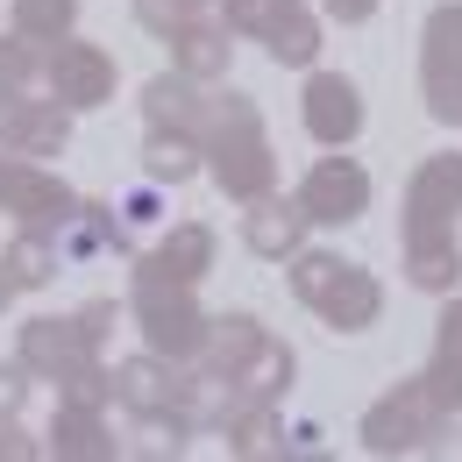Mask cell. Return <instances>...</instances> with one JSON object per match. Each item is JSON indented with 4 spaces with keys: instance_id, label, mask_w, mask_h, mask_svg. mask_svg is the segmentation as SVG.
I'll use <instances>...</instances> for the list:
<instances>
[{
    "instance_id": "obj_32",
    "label": "cell",
    "mask_w": 462,
    "mask_h": 462,
    "mask_svg": "<svg viewBox=\"0 0 462 462\" xmlns=\"http://www.w3.org/2000/svg\"><path fill=\"white\" fill-rule=\"evenodd\" d=\"M22 405H29V363L14 356L0 363V420H22Z\"/></svg>"
},
{
    "instance_id": "obj_11",
    "label": "cell",
    "mask_w": 462,
    "mask_h": 462,
    "mask_svg": "<svg viewBox=\"0 0 462 462\" xmlns=\"http://www.w3.org/2000/svg\"><path fill=\"white\" fill-rule=\"evenodd\" d=\"M64 143H71V107L58 100H29V86L22 93H0V150L7 157H64Z\"/></svg>"
},
{
    "instance_id": "obj_22",
    "label": "cell",
    "mask_w": 462,
    "mask_h": 462,
    "mask_svg": "<svg viewBox=\"0 0 462 462\" xmlns=\"http://www.w3.org/2000/svg\"><path fill=\"white\" fill-rule=\"evenodd\" d=\"M207 171V143L192 128H150L143 135V178L150 185H192Z\"/></svg>"
},
{
    "instance_id": "obj_28",
    "label": "cell",
    "mask_w": 462,
    "mask_h": 462,
    "mask_svg": "<svg viewBox=\"0 0 462 462\" xmlns=\"http://www.w3.org/2000/svg\"><path fill=\"white\" fill-rule=\"evenodd\" d=\"M58 399L64 405H86V412H107V405H115V370H107L100 356H86L79 370H64V377H58Z\"/></svg>"
},
{
    "instance_id": "obj_9",
    "label": "cell",
    "mask_w": 462,
    "mask_h": 462,
    "mask_svg": "<svg viewBox=\"0 0 462 462\" xmlns=\"http://www.w3.org/2000/svg\"><path fill=\"white\" fill-rule=\"evenodd\" d=\"M434 228H462V150H434L405 178L399 235H434Z\"/></svg>"
},
{
    "instance_id": "obj_17",
    "label": "cell",
    "mask_w": 462,
    "mask_h": 462,
    "mask_svg": "<svg viewBox=\"0 0 462 462\" xmlns=\"http://www.w3.org/2000/svg\"><path fill=\"white\" fill-rule=\"evenodd\" d=\"M214 249H221V242H214V228H207V221H178V228L164 235V242H157V249H150L135 271L171 278V285H199V278L214 271Z\"/></svg>"
},
{
    "instance_id": "obj_5",
    "label": "cell",
    "mask_w": 462,
    "mask_h": 462,
    "mask_svg": "<svg viewBox=\"0 0 462 462\" xmlns=\"http://www.w3.org/2000/svg\"><path fill=\"white\" fill-rule=\"evenodd\" d=\"M221 22H228V36L263 43L291 71H306V64L320 58V14L306 0H221Z\"/></svg>"
},
{
    "instance_id": "obj_19",
    "label": "cell",
    "mask_w": 462,
    "mask_h": 462,
    "mask_svg": "<svg viewBox=\"0 0 462 462\" xmlns=\"http://www.w3.org/2000/svg\"><path fill=\"white\" fill-rule=\"evenodd\" d=\"M171 43V71H185V79H199V86H214V79H228V58H235V43H228V22H185V29H171L164 36Z\"/></svg>"
},
{
    "instance_id": "obj_27",
    "label": "cell",
    "mask_w": 462,
    "mask_h": 462,
    "mask_svg": "<svg viewBox=\"0 0 462 462\" xmlns=\"http://www.w3.org/2000/svg\"><path fill=\"white\" fill-rule=\"evenodd\" d=\"M14 29L29 43H58L79 29V0H14Z\"/></svg>"
},
{
    "instance_id": "obj_6",
    "label": "cell",
    "mask_w": 462,
    "mask_h": 462,
    "mask_svg": "<svg viewBox=\"0 0 462 462\" xmlns=\"http://www.w3.org/2000/svg\"><path fill=\"white\" fill-rule=\"evenodd\" d=\"M420 100L441 128H462V0H441L420 29Z\"/></svg>"
},
{
    "instance_id": "obj_1",
    "label": "cell",
    "mask_w": 462,
    "mask_h": 462,
    "mask_svg": "<svg viewBox=\"0 0 462 462\" xmlns=\"http://www.w3.org/2000/svg\"><path fill=\"white\" fill-rule=\"evenodd\" d=\"M199 143H207V178L228 192L235 207L278 192V150H271L263 115H256L249 93H235V86L228 93H207V128H199Z\"/></svg>"
},
{
    "instance_id": "obj_23",
    "label": "cell",
    "mask_w": 462,
    "mask_h": 462,
    "mask_svg": "<svg viewBox=\"0 0 462 462\" xmlns=\"http://www.w3.org/2000/svg\"><path fill=\"white\" fill-rule=\"evenodd\" d=\"M221 434H228V456H242V462L285 456V420H278V399H242Z\"/></svg>"
},
{
    "instance_id": "obj_8",
    "label": "cell",
    "mask_w": 462,
    "mask_h": 462,
    "mask_svg": "<svg viewBox=\"0 0 462 462\" xmlns=\"http://www.w3.org/2000/svg\"><path fill=\"white\" fill-rule=\"evenodd\" d=\"M0 214H14L22 228L58 235L64 221L79 214V192H71L58 171H43L36 157H7V150H0Z\"/></svg>"
},
{
    "instance_id": "obj_35",
    "label": "cell",
    "mask_w": 462,
    "mask_h": 462,
    "mask_svg": "<svg viewBox=\"0 0 462 462\" xmlns=\"http://www.w3.org/2000/svg\"><path fill=\"white\" fill-rule=\"evenodd\" d=\"M7 299H14V285H7V271H0V313H7Z\"/></svg>"
},
{
    "instance_id": "obj_24",
    "label": "cell",
    "mask_w": 462,
    "mask_h": 462,
    "mask_svg": "<svg viewBox=\"0 0 462 462\" xmlns=\"http://www.w3.org/2000/svg\"><path fill=\"white\" fill-rule=\"evenodd\" d=\"M291 377H299V356H291L278 335H263V342L249 348V363L235 370L228 384L242 392V399H285V392H291Z\"/></svg>"
},
{
    "instance_id": "obj_15",
    "label": "cell",
    "mask_w": 462,
    "mask_h": 462,
    "mask_svg": "<svg viewBox=\"0 0 462 462\" xmlns=\"http://www.w3.org/2000/svg\"><path fill=\"white\" fill-rule=\"evenodd\" d=\"M93 348L79 335V320L71 313H36V320H22V363H29V377H51L58 384L64 370H79Z\"/></svg>"
},
{
    "instance_id": "obj_31",
    "label": "cell",
    "mask_w": 462,
    "mask_h": 462,
    "mask_svg": "<svg viewBox=\"0 0 462 462\" xmlns=\"http://www.w3.org/2000/svg\"><path fill=\"white\" fill-rule=\"evenodd\" d=\"M71 320H79V335H86V348L100 356V348H107V335H115V299H86V306H79Z\"/></svg>"
},
{
    "instance_id": "obj_30",
    "label": "cell",
    "mask_w": 462,
    "mask_h": 462,
    "mask_svg": "<svg viewBox=\"0 0 462 462\" xmlns=\"http://www.w3.org/2000/svg\"><path fill=\"white\" fill-rule=\"evenodd\" d=\"M192 7H199V0H135V22H143L150 36H171V29L192 22Z\"/></svg>"
},
{
    "instance_id": "obj_14",
    "label": "cell",
    "mask_w": 462,
    "mask_h": 462,
    "mask_svg": "<svg viewBox=\"0 0 462 462\" xmlns=\"http://www.w3.org/2000/svg\"><path fill=\"white\" fill-rule=\"evenodd\" d=\"M178 363L171 356H157V348H143V356H121L115 363V405H128L135 420H150V412H171L178 405Z\"/></svg>"
},
{
    "instance_id": "obj_21",
    "label": "cell",
    "mask_w": 462,
    "mask_h": 462,
    "mask_svg": "<svg viewBox=\"0 0 462 462\" xmlns=\"http://www.w3.org/2000/svg\"><path fill=\"white\" fill-rule=\"evenodd\" d=\"M143 121L150 128H207V86L199 79H185V71H157L150 86H143Z\"/></svg>"
},
{
    "instance_id": "obj_16",
    "label": "cell",
    "mask_w": 462,
    "mask_h": 462,
    "mask_svg": "<svg viewBox=\"0 0 462 462\" xmlns=\"http://www.w3.org/2000/svg\"><path fill=\"white\" fill-rule=\"evenodd\" d=\"M420 384L434 392V405H441L448 420L462 412V291H448V306H441V320H434V348H427Z\"/></svg>"
},
{
    "instance_id": "obj_10",
    "label": "cell",
    "mask_w": 462,
    "mask_h": 462,
    "mask_svg": "<svg viewBox=\"0 0 462 462\" xmlns=\"http://www.w3.org/2000/svg\"><path fill=\"white\" fill-rule=\"evenodd\" d=\"M299 207H306L313 228H356L370 214V171L356 157H342V150H328L299 185Z\"/></svg>"
},
{
    "instance_id": "obj_18",
    "label": "cell",
    "mask_w": 462,
    "mask_h": 462,
    "mask_svg": "<svg viewBox=\"0 0 462 462\" xmlns=\"http://www.w3.org/2000/svg\"><path fill=\"white\" fill-rule=\"evenodd\" d=\"M405 278L427 299H448L462 285V228H434V235H405Z\"/></svg>"
},
{
    "instance_id": "obj_33",
    "label": "cell",
    "mask_w": 462,
    "mask_h": 462,
    "mask_svg": "<svg viewBox=\"0 0 462 462\" xmlns=\"http://www.w3.org/2000/svg\"><path fill=\"white\" fill-rule=\"evenodd\" d=\"M29 456H43V441H36V434H22L14 420H0V462H29Z\"/></svg>"
},
{
    "instance_id": "obj_20",
    "label": "cell",
    "mask_w": 462,
    "mask_h": 462,
    "mask_svg": "<svg viewBox=\"0 0 462 462\" xmlns=\"http://www.w3.org/2000/svg\"><path fill=\"white\" fill-rule=\"evenodd\" d=\"M43 456H58V462H115L121 441L107 434L100 412H86V405H58V420H51V434H43Z\"/></svg>"
},
{
    "instance_id": "obj_12",
    "label": "cell",
    "mask_w": 462,
    "mask_h": 462,
    "mask_svg": "<svg viewBox=\"0 0 462 462\" xmlns=\"http://www.w3.org/2000/svg\"><path fill=\"white\" fill-rule=\"evenodd\" d=\"M299 121H306V135L320 143V150H348L356 135H363V86L342 79V71H313L306 79V100H299Z\"/></svg>"
},
{
    "instance_id": "obj_13",
    "label": "cell",
    "mask_w": 462,
    "mask_h": 462,
    "mask_svg": "<svg viewBox=\"0 0 462 462\" xmlns=\"http://www.w3.org/2000/svg\"><path fill=\"white\" fill-rule=\"evenodd\" d=\"M306 207H299V192L278 199V192H263V199H249V214H242V242H249V256H263V263H285L291 249H306Z\"/></svg>"
},
{
    "instance_id": "obj_4",
    "label": "cell",
    "mask_w": 462,
    "mask_h": 462,
    "mask_svg": "<svg viewBox=\"0 0 462 462\" xmlns=\"http://www.w3.org/2000/svg\"><path fill=\"white\" fill-rule=\"evenodd\" d=\"M441 434H448V412L434 405V392L420 377H399L384 399L363 412V427H356V441L370 456H427Z\"/></svg>"
},
{
    "instance_id": "obj_3",
    "label": "cell",
    "mask_w": 462,
    "mask_h": 462,
    "mask_svg": "<svg viewBox=\"0 0 462 462\" xmlns=\"http://www.w3.org/2000/svg\"><path fill=\"white\" fill-rule=\"evenodd\" d=\"M128 313H135V328H143V348H157V356H171V363H199V356H207L214 313L199 306V285H171V278L135 271Z\"/></svg>"
},
{
    "instance_id": "obj_29",
    "label": "cell",
    "mask_w": 462,
    "mask_h": 462,
    "mask_svg": "<svg viewBox=\"0 0 462 462\" xmlns=\"http://www.w3.org/2000/svg\"><path fill=\"white\" fill-rule=\"evenodd\" d=\"M43 71V58H36V43L14 29V36H0V93H22L29 79Z\"/></svg>"
},
{
    "instance_id": "obj_25",
    "label": "cell",
    "mask_w": 462,
    "mask_h": 462,
    "mask_svg": "<svg viewBox=\"0 0 462 462\" xmlns=\"http://www.w3.org/2000/svg\"><path fill=\"white\" fill-rule=\"evenodd\" d=\"M0 271H7V285H14V291H43L51 278H58V235H51V228H22L14 242H7Z\"/></svg>"
},
{
    "instance_id": "obj_34",
    "label": "cell",
    "mask_w": 462,
    "mask_h": 462,
    "mask_svg": "<svg viewBox=\"0 0 462 462\" xmlns=\"http://www.w3.org/2000/svg\"><path fill=\"white\" fill-rule=\"evenodd\" d=\"M320 7H328V14H335V22H348V29H356V22H370V14H377V0H320Z\"/></svg>"
},
{
    "instance_id": "obj_2",
    "label": "cell",
    "mask_w": 462,
    "mask_h": 462,
    "mask_svg": "<svg viewBox=\"0 0 462 462\" xmlns=\"http://www.w3.org/2000/svg\"><path fill=\"white\" fill-rule=\"evenodd\" d=\"M285 263H291V299L313 306L335 335H370V328H377V313H384L377 271L348 263V256H335V249H291Z\"/></svg>"
},
{
    "instance_id": "obj_7",
    "label": "cell",
    "mask_w": 462,
    "mask_h": 462,
    "mask_svg": "<svg viewBox=\"0 0 462 462\" xmlns=\"http://www.w3.org/2000/svg\"><path fill=\"white\" fill-rule=\"evenodd\" d=\"M115 58L100 51V43H86V36H58L51 43V58H43V86H51V100L71 107V115H93V107H107L115 100Z\"/></svg>"
},
{
    "instance_id": "obj_26",
    "label": "cell",
    "mask_w": 462,
    "mask_h": 462,
    "mask_svg": "<svg viewBox=\"0 0 462 462\" xmlns=\"http://www.w3.org/2000/svg\"><path fill=\"white\" fill-rule=\"evenodd\" d=\"M263 335H271V328H263L256 313H214V328H207V356H199V363H207V370H221V377H235Z\"/></svg>"
}]
</instances>
